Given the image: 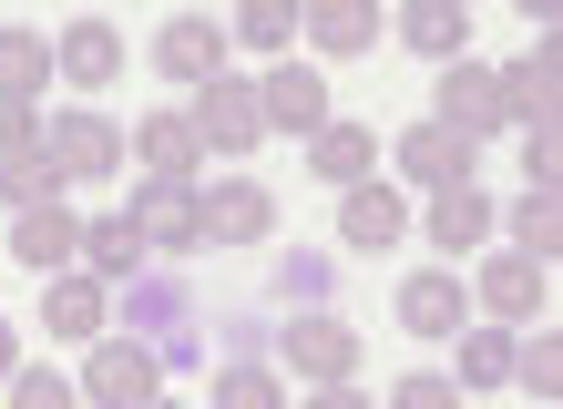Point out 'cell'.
Segmentation results:
<instances>
[{
  "mask_svg": "<svg viewBox=\"0 0 563 409\" xmlns=\"http://www.w3.org/2000/svg\"><path fill=\"white\" fill-rule=\"evenodd\" d=\"M134 266H144V235H134V215H92L82 225V277H134Z\"/></svg>",
  "mask_w": 563,
  "mask_h": 409,
  "instance_id": "d4e9b609",
  "label": "cell"
},
{
  "mask_svg": "<svg viewBox=\"0 0 563 409\" xmlns=\"http://www.w3.org/2000/svg\"><path fill=\"white\" fill-rule=\"evenodd\" d=\"M31 144H42V113H21V102H0V164H11V154H31Z\"/></svg>",
  "mask_w": 563,
  "mask_h": 409,
  "instance_id": "d6a6232c",
  "label": "cell"
},
{
  "mask_svg": "<svg viewBox=\"0 0 563 409\" xmlns=\"http://www.w3.org/2000/svg\"><path fill=\"white\" fill-rule=\"evenodd\" d=\"M73 389H82V409H144L164 389V358L144 349V338H92Z\"/></svg>",
  "mask_w": 563,
  "mask_h": 409,
  "instance_id": "7a4b0ae2",
  "label": "cell"
},
{
  "mask_svg": "<svg viewBox=\"0 0 563 409\" xmlns=\"http://www.w3.org/2000/svg\"><path fill=\"white\" fill-rule=\"evenodd\" d=\"M256 113H267V133H297V144H308L328 123V73L318 62H267V73H256Z\"/></svg>",
  "mask_w": 563,
  "mask_h": 409,
  "instance_id": "9c48e42d",
  "label": "cell"
},
{
  "mask_svg": "<svg viewBox=\"0 0 563 409\" xmlns=\"http://www.w3.org/2000/svg\"><path fill=\"white\" fill-rule=\"evenodd\" d=\"M52 73L82 82V92H103V82L123 73V31H113V21H73V31L52 42Z\"/></svg>",
  "mask_w": 563,
  "mask_h": 409,
  "instance_id": "ffe728a7",
  "label": "cell"
},
{
  "mask_svg": "<svg viewBox=\"0 0 563 409\" xmlns=\"http://www.w3.org/2000/svg\"><path fill=\"white\" fill-rule=\"evenodd\" d=\"M154 73H164V82H185V92H206V82L225 73V21L175 11V21L154 31Z\"/></svg>",
  "mask_w": 563,
  "mask_h": 409,
  "instance_id": "8fae6325",
  "label": "cell"
},
{
  "mask_svg": "<svg viewBox=\"0 0 563 409\" xmlns=\"http://www.w3.org/2000/svg\"><path fill=\"white\" fill-rule=\"evenodd\" d=\"M42 328L52 338H113V287L103 277H82V266H62V277H42Z\"/></svg>",
  "mask_w": 563,
  "mask_h": 409,
  "instance_id": "4fadbf2b",
  "label": "cell"
},
{
  "mask_svg": "<svg viewBox=\"0 0 563 409\" xmlns=\"http://www.w3.org/2000/svg\"><path fill=\"white\" fill-rule=\"evenodd\" d=\"M144 409H185V399H175V389H154V399H144Z\"/></svg>",
  "mask_w": 563,
  "mask_h": 409,
  "instance_id": "8d00e7d4",
  "label": "cell"
},
{
  "mask_svg": "<svg viewBox=\"0 0 563 409\" xmlns=\"http://www.w3.org/2000/svg\"><path fill=\"white\" fill-rule=\"evenodd\" d=\"M379 409H461V389L441 379V368H410V379H400V389H389Z\"/></svg>",
  "mask_w": 563,
  "mask_h": 409,
  "instance_id": "1f68e13d",
  "label": "cell"
},
{
  "mask_svg": "<svg viewBox=\"0 0 563 409\" xmlns=\"http://www.w3.org/2000/svg\"><path fill=\"white\" fill-rule=\"evenodd\" d=\"M297 409H379L369 389H358V379H328V389H308V399H297Z\"/></svg>",
  "mask_w": 563,
  "mask_h": 409,
  "instance_id": "836d02e7",
  "label": "cell"
},
{
  "mask_svg": "<svg viewBox=\"0 0 563 409\" xmlns=\"http://www.w3.org/2000/svg\"><path fill=\"white\" fill-rule=\"evenodd\" d=\"M42 82H52V42L21 21H0V102H21V113H42Z\"/></svg>",
  "mask_w": 563,
  "mask_h": 409,
  "instance_id": "44dd1931",
  "label": "cell"
},
{
  "mask_svg": "<svg viewBox=\"0 0 563 409\" xmlns=\"http://www.w3.org/2000/svg\"><path fill=\"white\" fill-rule=\"evenodd\" d=\"M472 164H482V144H461L451 123H410V133H400V175H410L400 195H420V204L451 195V185H482Z\"/></svg>",
  "mask_w": 563,
  "mask_h": 409,
  "instance_id": "ba28073f",
  "label": "cell"
},
{
  "mask_svg": "<svg viewBox=\"0 0 563 409\" xmlns=\"http://www.w3.org/2000/svg\"><path fill=\"white\" fill-rule=\"evenodd\" d=\"M503 102H512V123H522V133L553 123V42H533L522 62H503Z\"/></svg>",
  "mask_w": 563,
  "mask_h": 409,
  "instance_id": "cb8c5ba5",
  "label": "cell"
},
{
  "mask_svg": "<svg viewBox=\"0 0 563 409\" xmlns=\"http://www.w3.org/2000/svg\"><path fill=\"white\" fill-rule=\"evenodd\" d=\"M277 358H287L308 389H328V379H358V328L339 318V307H297V318L277 328Z\"/></svg>",
  "mask_w": 563,
  "mask_h": 409,
  "instance_id": "3957f363",
  "label": "cell"
},
{
  "mask_svg": "<svg viewBox=\"0 0 563 409\" xmlns=\"http://www.w3.org/2000/svg\"><path fill=\"white\" fill-rule=\"evenodd\" d=\"M430 123H451L461 144H492V133L512 123V102H503V62H472V52L441 62V113H430Z\"/></svg>",
  "mask_w": 563,
  "mask_h": 409,
  "instance_id": "5b68a950",
  "label": "cell"
},
{
  "mask_svg": "<svg viewBox=\"0 0 563 409\" xmlns=\"http://www.w3.org/2000/svg\"><path fill=\"white\" fill-rule=\"evenodd\" d=\"M123 154H144V185H206V144H195L185 113H144L123 133Z\"/></svg>",
  "mask_w": 563,
  "mask_h": 409,
  "instance_id": "7c38bea8",
  "label": "cell"
},
{
  "mask_svg": "<svg viewBox=\"0 0 563 409\" xmlns=\"http://www.w3.org/2000/svg\"><path fill=\"white\" fill-rule=\"evenodd\" d=\"M0 204H11V215H31V204H62V164L31 144V154H11L0 164Z\"/></svg>",
  "mask_w": 563,
  "mask_h": 409,
  "instance_id": "4316f807",
  "label": "cell"
},
{
  "mask_svg": "<svg viewBox=\"0 0 563 409\" xmlns=\"http://www.w3.org/2000/svg\"><path fill=\"white\" fill-rule=\"evenodd\" d=\"M287 42H297V11H287V0H246V11L225 21V52H267L277 62Z\"/></svg>",
  "mask_w": 563,
  "mask_h": 409,
  "instance_id": "484cf974",
  "label": "cell"
},
{
  "mask_svg": "<svg viewBox=\"0 0 563 409\" xmlns=\"http://www.w3.org/2000/svg\"><path fill=\"white\" fill-rule=\"evenodd\" d=\"M472 318H492V328H533L543 318V266L522 256V246H482V266H472Z\"/></svg>",
  "mask_w": 563,
  "mask_h": 409,
  "instance_id": "277c9868",
  "label": "cell"
},
{
  "mask_svg": "<svg viewBox=\"0 0 563 409\" xmlns=\"http://www.w3.org/2000/svg\"><path fill=\"white\" fill-rule=\"evenodd\" d=\"M503 235V215H492V195L482 185H451V195H430L420 204V246H441V256H472Z\"/></svg>",
  "mask_w": 563,
  "mask_h": 409,
  "instance_id": "5bb4252c",
  "label": "cell"
},
{
  "mask_svg": "<svg viewBox=\"0 0 563 409\" xmlns=\"http://www.w3.org/2000/svg\"><path fill=\"white\" fill-rule=\"evenodd\" d=\"M308 175L339 185V195H349V185H379V133L349 123V113H328V123L308 133Z\"/></svg>",
  "mask_w": 563,
  "mask_h": 409,
  "instance_id": "9a60e30c",
  "label": "cell"
},
{
  "mask_svg": "<svg viewBox=\"0 0 563 409\" xmlns=\"http://www.w3.org/2000/svg\"><path fill=\"white\" fill-rule=\"evenodd\" d=\"M512 338H522V328L472 318V328H461V368H451V389H461V399H472V389H503V379H512Z\"/></svg>",
  "mask_w": 563,
  "mask_h": 409,
  "instance_id": "7402d4cb",
  "label": "cell"
},
{
  "mask_svg": "<svg viewBox=\"0 0 563 409\" xmlns=\"http://www.w3.org/2000/svg\"><path fill=\"white\" fill-rule=\"evenodd\" d=\"M11 409H82V389L62 379V368H21V379H11Z\"/></svg>",
  "mask_w": 563,
  "mask_h": 409,
  "instance_id": "4dcf8cb0",
  "label": "cell"
},
{
  "mask_svg": "<svg viewBox=\"0 0 563 409\" xmlns=\"http://www.w3.org/2000/svg\"><path fill=\"white\" fill-rule=\"evenodd\" d=\"M42 154L62 164V185H92V175H113V164H123V123L92 113V102H73V113L42 123Z\"/></svg>",
  "mask_w": 563,
  "mask_h": 409,
  "instance_id": "52a82bcc",
  "label": "cell"
},
{
  "mask_svg": "<svg viewBox=\"0 0 563 409\" xmlns=\"http://www.w3.org/2000/svg\"><path fill=\"white\" fill-rule=\"evenodd\" d=\"M522 175H533V185H553V123H533V133H522Z\"/></svg>",
  "mask_w": 563,
  "mask_h": 409,
  "instance_id": "e575fe53",
  "label": "cell"
},
{
  "mask_svg": "<svg viewBox=\"0 0 563 409\" xmlns=\"http://www.w3.org/2000/svg\"><path fill=\"white\" fill-rule=\"evenodd\" d=\"M216 409H287V399L256 358H236V368H216Z\"/></svg>",
  "mask_w": 563,
  "mask_h": 409,
  "instance_id": "f546056e",
  "label": "cell"
},
{
  "mask_svg": "<svg viewBox=\"0 0 563 409\" xmlns=\"http://www.w3.org/2000/svg\"><path fill=\"white\" fill-rule=\"evenodd\" d=\"M21 368H31V358H21V328H11V318H0V389H11V379H21Z\"/></svg>",
  "mask_w": 563,
  "mask_h": 409,
  "instance_id": "d590c367",
  "label": "cell"
},
{
  "mask_svg": "<svg viewBox=\"0 0 563 409\" xmlns=\"http://www.w3.org/2000/svg\"><path fill=\"white\" fill-rule=\"evenodd\" d=\"M389 318H400L410 338H461L472 328V297H461L451 266H410V277L389 287Z\"/></svg>",
  "mask_w": 563,
  "mask_h": 409,
  "instance_id": "30bf717a",
  "label": "cell"
},
{
  "mask_svg": "<svg viewBox=\"0 0 563 409\" xmlns=\"http://www.w3.org/2000/svg\"><path fill=\"white\" fill-rule=\"evenodd\" d=\"M134 235H144V256H185V246H206V215H195V185H134Z\"/></svg>",
  "mask_w": 563,
  "mask_h": 409,
  "instance_id": "2e32d148",
  "label": "cell"
},
{
  "mask_svg": "<svg viewBox=\"0 0 563 409\" xmlns=\"http://www.w3.org/2000/svg\"><path fill=\"white\" fill-rule=\"evenodd\" d=\"M195 144H206V164H236V175H246V154L256 144H267V113H256V82L246 73H216L206 92H195Z\"/></svg>",
  "mask_w": 563,
  "mask_h": 409,
  "instance_id": "6da1fadb",
  "label": "cell"
},
{
  "mask_svg": "<svg viewBox=\"0 0 563 409\" xmlns=\"http://www.w3.org/2000/svg\"><path fill=\"white\" fill-rule=\"evenodd\" d=\"M512 379L533 389V399H553V389H563V349H553L543 328H533V338H512Z\"/></svg>",
  "mask_w": 563,
  "mask_h": 409,
  "instance_id": "f1b7e54d",
  "label": "cell"
},
{
  "mask_svg": "<svg viewBox=\"0 0 563 409\" xmlns=\"http://www.w3.org/2000/svg\"><path fill=\"white\" fill-rule=\"evenodd\" d=\"M379 11L369 0H318V11H297V42L308 52H328V62H358V52H379Z\"/></svg>",
  "mask_w": 563,
  "mask_h": 409,
  "instance_id": "e0dca14e",
  "label": "cell"
},
{
  "mask_svg": "<svg viewBox=\"0 0 563 409\" xmlns=\"http://www.w3.org/2000/svg\"><path fill=\"white\" fill-rule=\"evenodd\" d=\"M11 256L31 266V277H62V266L82 256V215L73 204H31V215L11 225Z\"/></svg>",
  "mask_w": 563,
  "mask_h": 409,
  "instance_id": "ac0fdd59",
  "label": "cell"
},
{
  "mask_svg": "<svg viewBox=\"0 0 563 409\" xmlns=\"http://www.w3.org/2000/svg\"><path fill=\"white\" fill-rule=\"evenodd\" d=\"M195 215H206V246H267L277 235V195L256 175H216V185H195Z\"/></svg>",
  "mask_w": 563,
  "mask_h": 409,
  "instance_id": "8992f818",
  "label": "cell"
},
{
  "mask_svg": "<svg viewBox=\"0 0 563 409\" xmlns=\"http://www.w3.org/2000/svg\"><path fill=\"white\" fill-rule=\"evenodd\" d=\"M400 42L430 52V62H461V52H472V11H461V0H410V11H400Z\"/></svg>",
  "mask_w": 563,
  "mask_h": 409,
  "instance_id": "603a6c76",
  "label": "cell"
},
{
  "mask_svg": "<svg viewBox=\"0 0 563 409\" xmlns=\"http://www.w3.org/2000/svg\"><path fill=\"white\" fill-rule=\"evenodd\" d=\"M503 225H512V246H522V256L543 266V256L563 246V215H553V185H522V204H512Z\"/></svg>",
  "mask_w": 563,
  "mask_h": 409,
  "instance_id": "83f0119b",
  "label": "cell"
},
{
  "mask_svg": "<svg viewBox=\"0 0 563 409\" xmlns=\"http://www.w3.org/2000/svg\"><path fill=\"white\" fill-rule=\"evenodd\" d=\"M410 235V195L400 185H349L339 195V246H400Z\"/></svg>",
  "mask_w": 563,
  "mask_h": 409,
  "instance_id": "d6986e66",
  "label": "cell"
}]
</instances>
